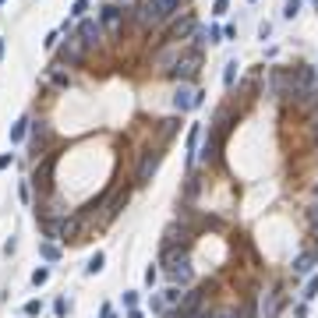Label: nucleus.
Returning a JSON list of instances; mask_svg holds the SVG:
<instances>
[{
  "instance_id": "obj_13",
  "label": "nucleus",
  "mask_w": 318,
  "mask_h": 318,
  "mask_svg": "<svg viewBox=\"0 0 318 318\" xmlns=\"http://www.w3.org/2000/svg\"><path fill=\"white\" fill-rule=\"evenodd\" d=\"M78 230H82V219H64L60 237H64V241H67V237H71V241H78Z\"/></svg>"
},
{
  "instance_id": "obj_5",
  "label": "nucleus",
  "mask_w": 318,
  "mask_h": 318,
  "mask_svg": "<svg viewBox=\"0 0 318 318\" xmlns=\"http://www.w3.org/2000/svg\"><path fill=\"white\" fill-rule=\"evenodd\" d=\"M85 60V46L78 43V39H67L64 46H57V64H71V67H78Z\"/></svg>"
},
{
  "instance_id": "obj_34",
  "label": "nucleus",
  "mask_w": 318,
  "mask_h": 318,
  "mask_svg": "<svg viewBox=\"0 0 318 318\" xmlns=\"http://www.w3.org/2000/svg\"><path fill=\"white\" fill-rule=\"evenodd\" d=\"M311 226H315V230H318V205H315V209H311Z\"/></svg>"
},
{
  "instance_id": "obj_1",
  "label": "nucleus",
  "mask_w": 318,
  "mask_h": 318,
  "mask_svg": "<svg viewBox=\"0 0 318 318\" xmlns=\"http://www.w3.org/2000/svg\"><path fill=\"white\" fill-rule=\"evenodd\" d=\"M163 262H166V276L173 283H191V262L184 251H173V248H163Z\"/></svg>"
},
{
  "instance_id": "obj_24",
  "label": "nucleus",
  "mask_w": 318,
  "mask_h": 318,
  "mask_svg": "<svg viewBox=\"0 0 318 318\" xmlns=\"http://www.w3.org/2000/svg\"><path fill=\"white\" fill-rule=\"evenodd\" d=\"M43 258H50V262H53V258H60V251H57V244H43Z\"/></svg>"
},
{
  "instance_id": "obj_15",
  "label": "nucleus",
  "mask_w": 318,
  "mask_h": 318,
  "mask_svg": "<svg viewBox=\"0 0 318 318\" xmlns=\"http://www.w3.org/2000/svg\"><path fill=\"white\" fill-rule=\"evenodd\" d=\"M124 205H128V191H117V194L110 198V216H117Z\"/></svg>"
},
{
  "instance_id": "obj_11",
  "label": "nucleus",
  "mask_w": 318,
  "mask_h": 318,
  "mask_svg": "<svg viewBox=\"0 0 318 318\" xmlns=\"http://www.w3.org/2000/svg\"><path fill=\"white\" fill-rule=\"evenodd\" d=\"M198 304H202V294H184L180 297V308L173 311V318H191L198 311Z\"/></svg>"
},
{
  "instance_id": "obj_17",
  "label": "nucleus",
  "mask_w": 318,
  "mask_h": 318,
  "mask_svg": "<svg viewBox=\"0 0 318 318\" xmlns=\"http://www.w3.org/2000/svg\"><path fill=\"white\" fill-rule=\"evenodd\" d=\"M46 135H50V128H46V124H43V121H39V124H35V128H32V142H35V149H39V142H43V138H46Z\"/></svg>"
},
{
  "instance_id": "obj_9",
  "label": "nucleus",
  "mask_w": 318,
  "mask_h": 318,
  "mask_svg": "<svg viewBox=\"0 0 318 318\" xmlns=\"http://www.w3.org/2000/svg\"><path fill=\"white\" fill-rule=\"evenodd\" d=\"M99 25H103V28H110V32H121V25H124V14H121V7H113V4L99 7Z\"/></svg>"
},
{
  "instance_id": "obj_23",
  "label": "nucleus",
  "mask_w": 318,
  "mask_h": 318,
  "mask_svg": "<svg viewBox=\"0 0 318 318\" xmlns=\"http://www.w3.org/2000/svg\"><path fill=\"white\" fill-rule=\"evenodd\" d=\"M297 11H301V0H287V7H283V14H287V18H294Z\"/></svg>"
},
{
  "instance_id": "obj_33",
  "label": "nucleus",
  "mask_w": 318,
  "mask_h": 318,
  "mask_svg": "<svg viewBox=\"0 0 318 318\" xmlns=\"http://www.w3.org/2000/svg\"><path fill=\"white\" fill-rule=\"evenodd\" d=\"M11 166V156H0V170H7Z\"/></svg>"
},
{
  "instance_id": "obj_36",
  "label": "nucleus",
  "mask_w": 318,
  "mask_h": 318,
  "mask_svg": "<svg viewBox=\"0 0 318 318\" xmlns=\"http://www.w3.org/2000/svg\"><path fill=\"white\" fill-rule=\"evenodd\" d=\"M0 60H4V39H0Z\"/></svg>"
},
{
  "instance_id": "obj_38",
  "label": "nucleus",
  "mask_w": 318,
  "mask_h": 318,
  "mask_svg": "<svg viewBox=\"0 0 318 318\" xmlns=\"http://www.w3.org/2000/svg\"><path fill=\"white\" fill-rule=\"evenodd\" d=\"M212 318H230V311H223V315H212Z\"/></svg>"
},
{
  "instance_id": "obj_25",
  "label": "nucleus",
  "mask_w": 318,
  "mask_h": 318,
  "mask_svg": "<svg viewBox=\"0 0 318 318\" xmlns=\"http://www.w3.org/2000/svg\"><path fill=\"white\" fill-rule=\"evenodd\" d=\"M233 78H237V64H226V74H223V82L233 85Z\"/></svg>"
},
{
  "instance_id": "obj_37",
  "label": "nucleus",
  "mask_w": 318,
  "mask_h": 318,
  "mask_svg": "<svg viewBox=\"0 0 318 318\" xmlns=\"http://www.w3.org/2000/svg\"><path fill=\"white\" fill-rule=\"evenodd\" d=\"M128 318H142V311H131V315H128Z\"/></svg>"
},
{
  "instance_id": "obj_6",
  "label": "nucleus",
  "mask_w": 318,
  "mask_h": 318,
  "mask_svg": "<svg viewBox=\"0 0 318 318\" xmlns=\"http://www.w3.org/2000/svg\"><path fill=\"white\" fill-rule=\"evenodd\" d=\"M99 39H103V25L99 21L85 18L82 25H78V43H82V46H99Z\"/></svg>"
},
{
  "instance_id": "obj_22",
  "label": "nucleus",
  "mask_w": 318,
  "mask_h": 318,
  "mask_svg": "<svg viewBox=\"0 0 318 318\" xmlns=\"http://www.w3.org/2000/svg\"><path fill=\"white\" fill-rule=\"evenodd\" d=\"M85 11H89V0H74V7H71V14H74V18H82Z\"/></svg>"
},
{
  "instance_id": "obj_20",
  "label": "nucleus",
  "mask_w": 318,
  "mask_h": 318,
  "mask_svg": "<svg viewBox=\"0 0 318 318\" xmlns=\"http://www.w3.org/2000/svg\"><path fill=\"white\" fill-rule=\"evenodd\" d=\"M46 280H50V269H35V272H32V283H35V287H43Z\"/></svg>"
},
{
  "instance_id": "obj_40",
  "label": "nucleus",
  "mask_w": 318,
  "mask_h": 318,
  "mask_svg": "<svg viewBox=\"0 0 318 318\" xmlns=\"http://www.w3.org/2000/svg\"><path fill=\"white\" fill-rule=\"evenodd\" d=\"M315 7H318V0H315Z\"/></svg>"
},
{
  "instance_id": "obj_14",
  "label": "nucleus",
  "mask_w": 318,
  "mask_h": 318,
  "mask_svg": "<svg viewBox=\"0 0 318 318\" xmlns=\"http://www.w3.org/2000/svg\"><path fill=\"white\" fill-rule=\"evenodd\" d=\"M311 265H315V255H301V258L294 262V272H297V276H308Z\"/></svg>"
},
{
  "instance_id": "obj_19",
  "label": "nucleus",
  "mask_w": 318,
  "mask_h": 318,
  "mask_svg": "<svg viewBox=\"0 0 318 318\" xmlns=\"http://www.w3.org/2000/svg\"><path fill=\"white\" fill-rule=\"evenodd\" d=\"M276 311H280V297H269V304H265V318H276Z\"/></svg>"
},
{
  "instance_id": "obj_7",
  "label": "nucleus",
  "mask_w": 318,
  "mask_h": 318,
  "mask_svg": "<svg viewBox=\"0 0 318 318\" xmlns=\"http://www.w3.org/2000/svg\"><path fill=\"white\" fill-rule=\"evenodd\" d=\"M173 106H177L180 113H187V110H194V106H202V92L191 89V85H180L177 96H173Z\"/></svg>"
},
{
  "instance_id": "obj_26",
  "label": "nucleus",
  "mask_w": 318,
  "mask_h": 318,
  "mask_svg": "<svg viewBox=\"0 0 318 318\" xmlns=\"http://www.w3.org/2000/svg\"><path fill=\"white\" fill-rule=\"evenodd\" d=\"M315 294H318V276H311V283H308V290H304V297H308V301H311V297H315Z\"/></svg>"
},
{
  "instance_id": "obj_3",
  "label": "nucleus",
  "mask_w": 318,
  "mask_h": 318,
  "mask_svg": "<svg viewBox=\"0 0 318 318\" xmlns=\"http://www.w3.org/2000/svg\"><path fill=\"white\" fill-rule=\"evenodd\" d=\"M159 163H163V152H159V149L145 152V156H142V163H138V173H135V184H138V187H145V184L156 177Z\"/></svg>"
},
{
  "instance_id": "obj_27",
  "label": "nucleus",
  "mask_w": 318,
  "mask_h": 318,
  "mask_svg": "<svg viewBox=\"0 0 318 318\" xmlns=\"http://www.w3.org/2000/svg\"><path fill=\"white\" fill-rule=\"evenodd\" d=\"M39 311H43V304H39V301H28V304H25V315H39Z\"/></svg>"
},
{
  "instance_id": "obj_31",
  "label": "nucleus",
  "mask_w": 318,
  "mask_h": 318,
  "mask_svg": "<svg viewBox=\"0 0 318 318\" xmlns=\"http://www.w3.org/2000/svg\"><path fill=\"white\" fill-rule=\"evenodd\" d=\"M212 14H226V0H216V4H212Z\"/></svg>"
},
{
  "instance_id": "obj_39",
  "label": "nucleus",
  "mask_w": 318,
  "mask_h": 318,
  "mask_svg": "<svg viewBox=\"0 0 318 318\" xmlns=\"http://www.w3.org/2000/svg\"><path fill=\"white\" fill-rule=\"evenodd\" d=\"M230 318H244V315H237V311H230Z\"/></svg>"
},
{
  "instance_id": "obj_28",
  "label": "nucleus",
  "mask_w": 318,
  "mask_h": 318,
  "mask_svg": "<svg viewBox=\"0 0 318 318\" xmlns=\"http://www.w3.org/2000/svg\"><path fill=\"white\" fill-rule=\"evenodd\" d=\"M159 4H163V7H166V14H173V11L180 7V0H159Z\"/></svg>"
},
{
  "instance_id": "obj_4",
  "label": "nucleus",
  "mask_w": 318,
  "mask_h": 318,
  "mask_svg": "<svg viewBox=\"0 0 318 318\" xmlns=\"http://www.w3.org/2000/svg\"><path fill=\"white\" fill-rule=\"evenodd\" d=\"M53 163H57V156H46L43 163L35 166V173H32V187L39 194H50V187H53Z\"/></svg>"
},
{
  "instance_id": "obj_12",
  "label": "nucleus",
  "mask_w": 318,
  "mask_h": 318,
  "mask_svg": "<svg viewBox=\"0 0 318 318\" xmlns=\"http://www.w3.org/2000/svg\"><path fill=\"white\" fill-rule=\"evenodd\" d=\"M216 159H219V135L212 131L205 138V149H202V163H216Z\"/></svg>"
},
{
  "instance_id": "obj_2",
  "label": "nucleus",
  "mask_w": 318,
  "mask_h": 318,
  "mask_svg": "<svg viewBox=\"0 0 318 318\" xmlns=\"http://www.w3.org/2000/svg\"><path fill=\"white\" fill-rule=\"evenodd\" d=\"M198 64H202V53H198V46H194V50H187L184 57H177V60H173L170 78H177V82H191V78L198 74Z\"/></svg>"
},
{
  "instance_id": "obj_10",
  "label": "nucleus",
  "mask_w": 318,
  "mask_h": 318,
  "mask_svg": "<svg viewBox=\"0 0 318 318\" xmlns=\"http://www.w3.org/2000/svg\"><path fill=\"white\" fill-rule=\"evenodd\" d=\"M294 106H301V110H311V106H318V74H315L311 82L304 85V92L294 99Z\"/></svg>"
},
{
  "instance_id": "obj_41",
  "label": "nucleus",
  "mask_w": 318,
  "mask_h": 318,
  "mask_svg": "<svg viewBox=\"0 0 318 318\" xmlns=\"http://www.w3.org/2000/svg\"><path fill=\"white\" fill-rule=\"evenodd\" d=\"M0 4H4V0H0Z\"/></svg>"
},
{
  "instance_id": "obj_16",
  "label": "nucleus",
  "mask_w": 318,
  "mask_h": 318,
  "mask_svg": "<svg viewBox=\"0 0 318 318\" xmlns=\"http://www.w3.org/2000/svg\"><path fill=\"white\" fill-rule=\"evenodd\" d=\"M177 57H180V46H170V50H163V53H159L156 60H159V64H173Z\"/></svg>"
},
{
  "instance_id": "obj_21",
  "label": "nucleus",
  "mask_w": 318,
  "mask_h": 318,
  "mask_svg": "<svg viewBox=\"0 0 318 318\" xmlns=\"http://www.w3.org/2000/svg\"><path fill=\"white\" fill-rule=\"evenodd\" d=\"M85 269H89V272H92V276H96V272H99V269H103V255H99V251H96V255H92V258H89V265H85Z\"/></svg>"
},
{
  "instance_id": "obj_30",
  "label": "nucleus",
  "mask_w": 318,
  "mask_h": 318,
  "mask_svg": "<svg viewBox=\"0 0 318 318\" xmlns=\"http://www.w3.org/2000/svg\"><path fill=\"white\" fill-rule=\"evenodd\" d=\"M53 85H60V89H67V78H64L60 71H53Z\"/></svg>"
},
{
  "instance_id": "obj_35",
  "label": "nucleus",
  "mask_w": 318,
  "mask_h": 318,
  "mask_svg": "<svg viewBox=\"0 0 318 318\" xmlns=\"http://www.w3.org/2000/svg\"><path fill=\"white\" fill-rule=\"evenodd\" d=\"M103 318H117V315H113V308H103Z\"/></svg>"
},
{
  "instance_id": "obj_29",
  "label": "nucleus",
  "mask_w": 318,
  "mask_h": 318,
  "mask_svg": "<svg viewBox=\"0 0 318 318\" xmlns=\"http://www.w3.org/2000/svg\"><path fill=\"white\" fill-rule=\"evenodd\" d=\"M177 131V121H163V138H170Z\"/></svg>"
},
{
  "instance_id": "obj_18",
  "label": "nucleus",
  "mask_w": 318,
  "mask_h": 318,
  "mask_svg": "<svg viewBox=\"0 0 318 318\" xmlns=\"http://www.w3.org/2000/svg\"><path fill=\"white\" fill-rule=\"evenodd\" d=\"M25 128H28V121H18V124L11 128V142H21V138H25Z\"/></svg>"
},
{
  "instance_id": "obj_32",
  "label": "nucleus",
  "mask_w": 318,
  "mask_h": 318,
  "mask_svg": "<svg viewBox=\"0 0 318 318\" xmlns=\"http://www.w3.org/2000/svg\"><path fill=\"white\" fill-rule=\"evenodd\" d=\"M311 135H315V142H318V113L311 117Z\"/></svg>"
},
{
  "instance_id": "obj_8",
  "label": "nucleus",
  "mask_w": 318,
  "mask_h": 318,
  "mask_svg": "<svg viewBox=\"0 0 318 318\" xmlns=\"http://www.w3.org/2000/svg\"><path fill=\"white\" fill-rule=\"evenodd\" d=\"M166 18H170V14H166V7L159 4V0H149V4L142 7V25H152V28H156V25H163Z\"/></svg>"
}]
</instances>
